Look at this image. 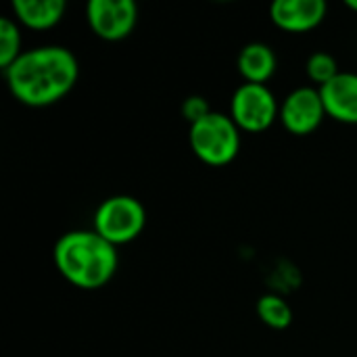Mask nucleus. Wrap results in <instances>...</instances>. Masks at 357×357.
I'll use <instances>...</instances> for the list:
<instances>
[{
    "label": "nucleus",
    "instance_id": "nucleus-16",
    "mask_svg": "<svg viewBox=\"0 0 357 357\" xmlns=\"http://www.w3.org/2000/svg\"><path fill=\"white\" fill-rule=\"evenodd\" d=\"M345 6H347V8H351V10H356V13H357V0H345Z\"/></svg>",
    "mask_w": 357,
    "mask_h": 357
},
{
    "label": "nucleus",
    "instance_id": "nucleus-9",
    "mask_svg": "<svg viewBox=\"0 0 357 357\" xmlns=\"http://www.w3.org/2000/svg\"><path fill=\"white\" fill-rule=\"evenodd\" d=\"M326 10L324 0H274L270 17L284 31H310L324 21Z\"/></svg>",
    "mask_w": 357,
    "mask_h": 357
},
{
    "label": "nucleus",
    "instance_id": "nucleus-13",
    "mask_svg": "<svg viewBox=\"0 0 357 357\" xmlns=\"http://www.w3.org/2000/svg\"><path fill=\"white\" fill-rule=\"evenodd\" d=\"M21 29L10 17L0 19V69L10 67L21 54Z\"/></svg>",
    "mask_w": 357,
    "mask_h": 357
},
{
    "label": "nucleus",
    "instance_id": "nucleus-5",
    "mask_svg": "<svg viewBox=\"0 0 357 357\" xmlns=\"http://www.w3.org/2000/svg\"><path fill=\"white\" fill-rule=\"evenodd\" d=\"M228 115L245 132H264L280 117V105L266 84L245 82L234 90Z\"/></svg>",
    "mask_w": 357,
    "mask_h": 357
},
{
    "label": "nucleus",
    "instance_id": "nucleus-6",
    "mask_svg": "<svg viewBox=\"0 0 357 357\" xmlns=\"http://www.w3.org/2000/svg\"><path fill=\"white\" fill-rule=\"evenodd\" d=\"M86 19L98 38L117 42L134 31L138 4L134 0H90L86 4Z\"/></svg>",
    "mask_w": 357,
    "mask_h": 357
},
{
    "label": "nucleus",
    "instance_id": "nucleus-2",
    "mask_svg": "<svg viewBox=\"0 0 357 357\" xmlns=\"http://www.w3.org/2000/svg\"><path fill=\"white\" fill-rule=\"evenodd\" d=\"M52 259L61 276L77 289L96 291L117 272V247L92 230H69L52 249Z\"/></svg>",
    "mask_w": 357,
    "mask_h": 357
},
{
    "label": "nucleus",
    "instance_id": "nucleus-3",
    "mask_svg": "<svg viewBox=\"0 0 357 357\" xmlns=\"http://www.w3.org/2000/svg\"><path fill=\"white\" fill-rule=\"evenodd\" d=\"M188 142L192 153L207 165H226L241 151V128L226 113L211 111L190 126Z\"/></svg>",
    "mask_w": 357,
    "mask_h": 357
},
{
    "label": "nucleus",
    "instance_id": "nucleus-10",
    "mask_svg": "<svg viewBox=\"0 0 357 357\" xmlns=\"http://www.w3.org/2000/svg\"><path fill=\"white\" fill-rule=\"evenodd\" d=\"M236 65H238V71L245 77V82L266 84L274 75L278 61H276L272 46H268L264 42H249L241 48Z\"/></svg>",
    "mask_w": 357,
    "mask_h": 357
},
{
    "label": "nucleus",
    "instance_id": "nucleus-7",
    "mask_svg": "<svg viewBox=\"0 0 357 357\" xmlns=\"http://www.w3.org/2000/svg\"><path fill=\"white\" fill-rule=\"evenodd\" d=\"M324 117L326 109L318 86H299L284 96L278 119L291 134L305 136L318 130Z\"/></svg>",
    "mask_w": 357,
    "mask_h": 357
},
{
    "label": "nucleus",
    "instance_id": "nucleus-15",
    "mask_svg": "<svg viewBox=\"0 0 357 357\" xmlns=\"http://www.w3.org/2000/svg\"><path fill=\"white\" fill-rule=\"evenodd\" d=\"M209 113H211V109H209L207 100L203 96H199V94H192V96L184 98V102H182V115L190 121V126L197 123L199 119H203Z\"/></svg>",
    "mask_w": 357,
    "mask_h": 357
},
{
    "label": "nucleus",
    "instance_id": "nucleus-11",
    "mask_svg": "<svg viewBox=\"0 0 357 357\" xmlns=\"http://www.w3.org/2000/svg\"><path fill=\"white\" fill-rule=\"evenodd\" d=\"M67 10L63 0H13V13L19 23L31 29L54 27Z\"/></svg>",
    "mask_w": 357,
    "mask_h": 357
},
{
    "label": "nucleus",
    "instance_id": "nucleus-14",
    "mask_svg": "<svg viewBox=\"0 0 357 357\" xmlns=\"http://www.w3.org/2000/svg\"><path fill=\"white\" fill-rule=\"evenodd\" d=\"M305 69H307L310 79L314 84H318V88H320V86H324L326 82H331L339 73V63H337V59L331 52H322L320 50V52H314L307 59Z\"/></svg>",
    "mask_w": 357,
    "mask_h": 357
},
{
    "label": "nucleus",
    "instance_id": "nucleus-8",
    "mask_svg": "<svg viewBox=\"0 0 357 357\" xmlns=\"http://www.w3.org/2000/svg\"><path fill=\"white\" fill-rule=\"evenodd\" d=\"M326 115L341 123H357V73L339 71L331 82L318 88Z\"/></svg>",
    "mask_w": 357,
    "mask_h": 357
},
{
    "label": "nucleus",
    "instance_id": "nucleus-4",
    "mask_svg": "<svg viewBox=\"0 0 357 357\" xmlns=\"http://www.w3.org/2000/svg\"><path fill=\"white\" fill-rule=\"evenodd\" d=\"M144 205L132 195H113L94 211V230L115 247L134 241L144 230Z\"/></svg>",
    "mask_w": 357,
    "mask_h": 357
},
{
    "label": "nucleus",
    "instance_id": "nucleus-12",
    "mask_svg": "<svg viewBox=\"0 0 357 357\" xmlns=\"http://www.w3.org/2000/svg\"><path fill=\"white\" fill-rule=\"evenodd\" d=\"M257 316H259V320L266 326H270L274 331H284L293 322L291 305L280 295H272V293L259 297V301H257Z\"/></svg>",
    "mask_w": 357,
    "mask_h": 357
},
{
    "label": "nucleus",
    "instance_id": "nucleus-1",
    "mask_svg": "<svg viewBox=\"0 0 357 357\" xmlns=\"http://www.w3.org/2000/svg\"><path fill=\"white\" fill-rule=\"evenodd\" d=\"M79 75L75 54L56 44L23 50L17 61L4 69L10 94L25 107H48L67 96Z\"/></svg>",
    "mask_w": 357,
    "mask_h": 357
}]
</instances>
